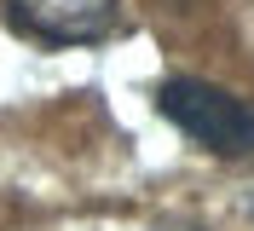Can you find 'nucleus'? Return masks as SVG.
<instances>
[{"label":"nucleus","mask_w":254,"mask_h":231,"mask_svg":"<svg viewBox=\"0 0 254 231\" xmlns=\"http://www.w3.org/2000/svg\"><path fill=\"white\" fill-rule=\"evenodd\" d=\"M156 104L179 133H190L214 156H254V110L237 104L231 92L190 81V76H174V81H162Z\"/></svg>","instance_id":"1"},{"label":"nucleus","mask_w":254,"mask_h":231,"mask_svg":"<svg viewBox=\"0 0 254 231\" xmlns=\"http://www.w3.org/2000/svg\"><path fill=\"white\" fill-rule=\"evenodd\" d=\"M6 12L23 35L47 46H87L98 35H110L116 0H6Z\"/></svg>","instance_id":"2"}]
</instances>
